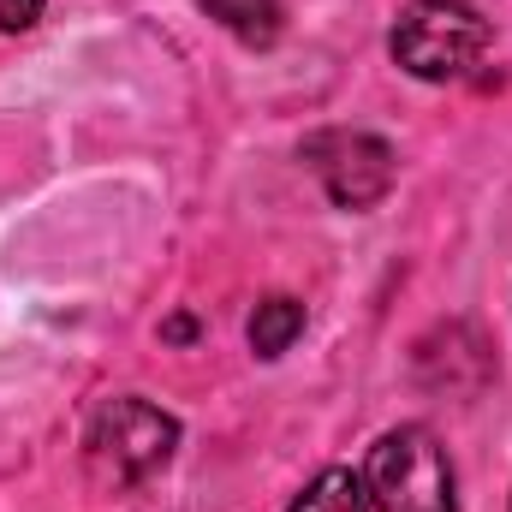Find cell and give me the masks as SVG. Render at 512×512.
I'll list each match as a JSON object with an SVG mask.
<instances>
[{
	"instance_id": "4",
	"label": "cell",
	"mask_w": 512,
	"mask_h": 512,
	"mask_svg": "<svg viewBox=\"0 0 512 512\" xmlns=\"http://www.w3.org/2000/svg\"><path fill=\"white\" fill-rule=\"evenodd\" d=\"M298 155L322 179L334 209H376L393 191V149L376 131H316V137H304Z\"/></svg>"
},
{
	"instance_id": "8",
	"label": "cell",
	"mask_w": 512,
	"mask_h": 512,
	"mask_svg": "<svg viewBox=\"0 0 512 512\" xmlns=\"http://www.w3.org/2000/svg\"><path fill=\"white\" fill-rule=\"evenodd\" d=\"M36 18H42V0H0V36H24L36 30Z\"/></svg>"
},
{
	"instance_id": "7",
	"label": "cell",
	"mask_w": 512,
	"mask_h": 512,
	"mask_svg": "<svg viewBox=\"0 0 512 512\" xmlns=\"http://www.w3.org/2000/svg\"><path fill=\"white\" fill-rule=\"evenodd\" d=\"M292 512H376L370 507V489H364V477H352L346 465H328L298 501H292Z\"/></svg>"
},
{
	"instance_id": "1",
	"label": "cell",
	"mask_w": 512,
	"mask_h": 512,
	"mask_svg": "<svg viewBox=\"0 0 512 512\" xmlns=\"http://www.w3.org/2000/svg\"><path fill=\"white\" fill-rule=\"evenodd\" d=\"M173 447H179V417H167L161 405H149L137 393L102 399L84 429V465L96 483H114V489L155 477L173 459Z\"/></svg>"
},
{
	"instance_id": "6",
	"label": "cell",
	"mask_w": 512,
	"mask_h": 512,
	"mask_svg": "<svg viewBox=\"0 0 512 512\" xmlns=\"http://www.w3.org/2000/svg\"><path fill=\"white\" fill-rule=\"evenodd\" d=\"M298 334H304V304L298 298L274 292V298L256 304V316H251V352L256 358H280Z\"/></svg>"
},
{
	"instance_id": "3",
	"label": "cell",
	"mask_w": 512,
	"mask_h": 512,
	"mask_svg": "<svg viewBox=\"0 0 512 512\" xmlns=\"http://www.w3.org/2000/svg\"><path fill=\"white\" fill-rule=\"evenodd\" d=\"M364 489L376 512H459L447 447L423 423H399L370 447Z\"/></svg>"
},
{
	"instance_id": "2",
	"label": "cell",
	"mask_w": 512,
	"mask_h": 512,
	"mask_svg": "<svg viewBox=\"0 0 512 512\" xmlns=\"http://www.w3.org/2000/svg\"><path fill=\"white\" fill-rule=\"evenodd\" d=\"M393 66L423 78V84H453L465 78L483 48H489V18L465 0H411L387 36Z\"/></svg>"
},
{
	"instance_id": "5",
	"label": "cell",
	"mask_w": 512,
	"mask_h": 512,
	"mask_svg": "<svg viewBox=\"0 0 512 512\" xmlns=\"http://www.w3.org/2000/svg\"><path fill=\"white\" fill-rule=\"evenodd\" d=\"M203 12H209L221 30H233L245 48H268V42H280V30H286L280 0H203Z\"/></svg>"
}]
</instances>
